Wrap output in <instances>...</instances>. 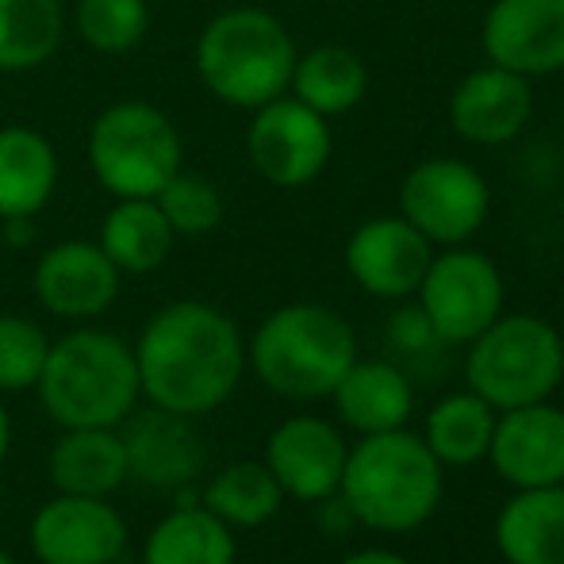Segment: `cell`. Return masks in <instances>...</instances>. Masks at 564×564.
I'll return each instance as SVG.
<instances>
[{
	"label": "cell",
	"instance_id": "35",
	"mask_svg": "<svg viewBox=\"0 0 564 564\" xmlns=\"http://www.w3.org/2000/svg\"><path fill=\"white\" fill-rule=\"evenodd\" d=\"M31 238H35V227H31V216L4 219V242H12V246H28Z\"/></svg>",
	"mask_w": 564,
	"mask_h": 564
},
{
	"label": "cell",
	"instance_id": "7",
	"mask_svg": "<svg viewBox=\"0 0 564 564\" xmlns=\"http://www.w3.org/2000/svg\"><path fill=\"white\" fill-rule=\"evenodd\" d=\"M89 162L100 185L119 200H154L181 170V134L165 112L127 100L97 116Z\"/></svg>",
	"mask_w": 564,
	"mask_h": 564
},
{
	"label": "cell",
	"instance_id": "28",
	"mask_svg": "<svg viewBox=\"0 0 564 564\" xmlns=\"http://www.w3.org/2000/svg\"><path fill=\"white\" fill-rule=\"evenodd\" d=\"M62 31V0H0V74H23L51 62Z\"/></svg>",
	"mask_w": 564,
	"mask_h": 564
},
{
	"label": "cell",
	"instance_id": "12",
	"mask_svg": "<svg viewBox=\"0 0 564 564\" xmlns=\"http://www.w3.org/2000/svg\"><path fill=\"white\" fill-rule=\"evenodd\" d=\"M39 564H116L127 553V522L108 499L54 491L31 519Z\"/></svg>",
	"mask_w": 564,
	"mask_h": 564
},
{
	"label": "cell",
	"instance_id": "8",
	"mask_svg": "<svg viewBox=\"0 0 564 564\" xmlns=\"http://www.w3.org/2000/svg\"><path fill=\"white\" fill-rule=\"evenodd\" d=\"M415 296L442 346H468L503 315V273L468 242L442 246Z\"/></svg>",
	"mask_w": 564,
	"mask_h": 564
},
{
	"label": "cell",
	"instance_id": "2",
	"mask_svg": "<svg viewBox=\"0 0 564 564\" xmlns=\"http://www.w3.org/2000/svg\"><path fill=\"white\" fill-rule=\"evenodd\" d=\"M442 468L446 465L408 426L365 434L346 453L338 496L349 503L357 527L380 530V534H408L431 522V514L438 511L446 491Z\"/></svg>",
	"mask_w": 564,
	"mask_h": 564
},
{
	"label": "cell",
	"instance_id": "14",
	"mask_svg": "<svg viewBox=\"0 0 564 564\" xmlns=\"http://www.w3.org/2000/svg\"><path fill=\"white\" fill-rule=\"evenodd\" d=\"M434 246L403 216H377L361 224L346 242V269L377 300H408L419 292Z\"/></svg>",
	"mask_w": 564,
	"mask_h": 564
},
{
	"label": "cell",
	"instance_id": "15",
	"mask_svg": "<svg viewBox=\"0 0 564 564\" xmlns=\"http://www.w3.org/2000/svg\"><path fill=\"white\" fill-rule=\"evenodd\" d=\"M346 438L338 426H330L319 415H292L281 426H273L265 442V468L281 491L300 503H319L335 496L346 468Z\"/></svg>",
	"mask_w": 564,
	"mask_h": 564
},
{
	"label": "cell",
	"instance_id": "30",
	"mask_svg": "<svg viewBox=\"0 0 564 564\" xmlns=\"http://www.w3.org/2000/svg\"><path fill=\"white\" fill-rule=\"evenodd\" d=\"M147 28V0H77V31L93 51L123 54L142 43Z\"/></svg>",
	"mask_w": 564,
	"mask_h": 564
},
{
	"label": "cell",
	"instance_id": "11",
	"mask_svg": "<svg viewBox=\"0 0 564 564\" xmlns=\"http://www.w3.org/2000/svg\"><path fill=\"white\" fill-rule=\"evenodd\" d=\"M119 438L127 449V473L142 488L177 496L204 480L208 442H204L196 419L150 403L147 411L134 408L119 423Z\"/></svg>",
	"mask_w": 564,
	"mask_h": 564
},
{
	"label": "cell",
	"instance_id": "23",
	"mask_svg": "<svg viewBox=\"0 0 564 564\" xmlns=\"http://www.w3.org/2000/svg\"><path fill=\"white\" fill-rule=\"evenodd\" d=\"M235 530L208 507L177 503L142 542V564H235Z\"/></svg>",
	"mask_w": 564,
	"mask_h": 564
},
{
	"label": "cell",
	"instance_id": "1",
	"mask_svg": "<svg viewBox=\"0 0 564 564\" xmlns=\"http://www.w3.org/2000/svg\"><path fill=\"white\" fill-rule=\"evenodd\" d=\"M142 400L200 419L219 411L242 384L246 338L227 312L200 300L165 304L134 341Z\"/></svg>",
	"mask_w": 564,
	"mask_h": 564
},
{
	"label": "cell",
	"instance_id": "32",
	"mask_svg": "<svg viewBox=\"0 0 564 564\" xmlns=\"http://www.w3.org/2000/svg\"><path fill=\"white\" fill-rule=\"evenodd\" d=\"M388 341H392L400 354H426V349L442 346L438 335H434L431 319L423 315V307H400L388 323Z\"/></svg>",
	"mask_w": 564,
	"mask_h": 564
},
{
	"label": "cell",
	"instance_id": "29",
	"mask_svg": "<svg viewBox=\"0 0 564 564\" xmlns=\"http://www.w3.org/2000/svg\"><path fill=\"white\" fill-rule=\"evenodd\" d=\"M154 204L162 208L173 235L196 238L224 224V193H219L216 181H208L204 173L177 170L162 185V193L154 196Z\"/></svg>",
	"mask_w": 564,
	"mask_h": 564
},
{
	"label": "cell",
	"instance_id": "19",
	"mask_svg": "<svg viewBox=\"0 0 564 564\" xmlns=\"http://www.w3.org/2000/svg\"><path fill=\"white\" fill-rule=\"evenodd\" d=\"M46 476L54 491L108 499L131 480L119 426H66L51 446Z\"/></svg>",
	"mask_w": 564,
	"mask_h": 564
},
{
	"label": "cell",
	"instance_id": "10",
	"mask_svg": "<svg viewBox=\"0 0 564 564\" xmlns=\"http://www.w3.org/2000/svg\"><path fill=\"white\" fill-rule=\"evenodd\" d=\"M330 127L319 112L300 105L296 97H276L253 108V123L246 131L250 162L269 185L304 188L330 162Z\"/></svg>",
	"mask_w": 564,
	"mask_h": 564
},
{
	"label": "cell",
	"instance_id": "36",
	"mask_svg": "<svg viewBox=\"0 0 564 564\" xmlns=\"http://www.w3.org/2000/svg\"><path fill=\"white\" fill-rule=\"evenodd\" d=\"M8 449H12V415H8V408L0 403V465H4Z\"/></svg>",
	"mask_w": 564,
	"mask_h": 564
},
{
	"label": "cell",
	"instance_id": "33",
	"mask_svg": "<svg viewBox=\"0 0 564 564\" xmlns=\"http://www.w3.org/2000/svg\"><path fill=\"white\" fill-rule=\"evenodd\" d=\"M315 507H319V511H315V522H319L327 534H346L349 527H357L354 511H349V503L338 496V491H335V496H327V499H319Z\"/></svg>",
	"mask_w": 564,
	"mask_h": 564
},
{
	"label": "cell",
	"instance_id": "9",
	"mask_svg": "<svg viewBox=\"0 0 564 564\" xmlns=\"http://www.w3.org/2000/svg\"><path fill=\"white\" fill-rule=\"evenodd\" d=\"M488 181L457 158H426L400 185V216L431 246H465L488 224Z\"/></svg>",
	"mask_w": 564,
	"mask_h": 564
},
{
	"label": "cell",
	"instance_id": "25",
	"mask_svg": "<svg viewBox=\"0 0 564 564\" xmlns=\"http://www.w3.org/2000/svg\"><path fill=\"white\" fill-rule=\"evenodd\" d=\"M284 503L281 484L265 460H235L200 484V507H208L230 530H258L276 519Z\"/></svg>",
	"mask_w": 564,
	"mask_h": 564
},
{
	"label": "cell",
	"instance_id": "20",
	"mask_svg": "<svg viewBox=\"0 0 564 564\" xmlns=\"http://www.w3.org/2000/svg\"><path fill=\"white\" fill-rule=\"evenodd\" d=\"M330 400H335L341 423L365 438V434L408 426L411 411H415V388L392 361H361L357 357L346 369V377L335 384Z\"/></svg>",
	"mask_w": 564,
	"mask_h": 564
},
{
	"label": "cell",
	"instance_id": "5",
	"mask_svg": "<svg viewBox=\"0 0 564 564\" xmlns=\"http://www.w3.org/2000/svg\"><path fill=\"white\" fill-rule=\"evenodd\" d=\"M296 58L289 28L261 8L219 12L196 43L200 82L230 108H261L284 97Z\"/></svg>",
	"mask_w": 564,
	"mask_h": 564
},
{
	"label": "cell",
	"instance_id": "22",
	"mask_svg": "<svg viewBox=\"0 0 564 564\" xmlns=\"http://www.w3.org/2000/svg\"><path fill=\"white\" fill-rule=\"evenodd\" d=\"M58 185L54 147L31 127L0 131V219L39 216Z\"/></svg>",
	"mask_w": 564,
	"mask_h": 564
},
{
	"label": "cell",
	"instance_id": "37",
	"mask_svg": "<svg viewBox=\"0 0 564 564\" xmlns=\"http://www.w3.org/2000/svg\"><path fill=\"white\" fill-rule=\"evenodd\" d=\"M0 564H20V561H15V557H12V553H8V550H0Z\"/></svg>",
	"mask_w": 564,
	"mask_h": 564
},
{
	"label": "cell",
	"instance_id": "31",
	"mask_svg": "<svg viewBox=\"0 0 564 564\" xmlns=\"http://www.w3.org/2000/svg\"><path fill=\"white\" fill-rule=\"evenodd\" d=\"M51 338L35 319L23 315H0V395L31 392L43 377Z\"/></svg>",
	"mask_w": 564,
	"mask_h": 564
},
{
	"label": "cell",
	"instance_id": "34",
	"mask_svg": "<svg viewBox=\"0 0 564 564\" xmlns=\"http://www.w3.org/2000/svg\"><path fill=\"white\" fill-rule=\"evenodd\" d=\"M338 564H411V561L392 550H357V553H349V557H341Z\"/></svg>",
	"mask_w": 564,
	"mask_h": 564
},
{
	"label": "cell",
	"instance_id": "21",
	"mask_svg": "<svg viewBox=\"0 0 564 564\" xmlns=\"http://www.w3.org/2000/svg\"><path fill=\"white\" fill-rule=\"evenodd\" d=\"M496 550L507 564H564V484L514 491L496 519Z\"/></svg>",
	"mask_w": 564,
	"mask_h": 564
},
{
	"label": "cell",
	"instance_id": "24",
	"mask_svg": "<svg viewBox=\"0 0 564 564\" xmlns=\"http://www.w3.org/2000/svg\"><path fill=\"white\" fill-rule=\"evenodd\" d=\"M289 89L300 105H307L323 119L346 116L369 93V69L346 46H315V51L296 58Z\"/></svg>",
	"mask_w": 564,
	"mask_h": 564
},
{
	"label": "cell",
	"instance_id": "16",
	"mask_svg": "<svg viewBox=\"0 0 564 564\" xmlns=\"http://www.w3.org/2000/svg\"><path fill=\"white\" fill-rule=\"evenodd\" d=\"M488 460L514 491L564 484V411L550 400L499 411Z\"/></svg>",
	"mask_w": 564,
	"mask_h": 564
},
{
	"label": "cell",
	"instance_id": "13",
	"mask_svg": "<svg viewBox=\"0 0 564 564\" xmlns=\"http://www.w3.org/2000/svg\"><path fill=\"white\" fill-rule=\"evenodd\" d=\"M480 46L491 66L522 77L564 69V0H491L480 23Z\"/></svg>",
	"mask_w": 564,
	"mask_h": 564
},
{
	"label": "cell",
	"instance_id": "6",
	"mask_svg": "<svg viewBox=\"0 0 564 564\" xmlns=\"http://www.w3.org/2000/svg\"><path fill=\"white\" fill-rule=\"evenodd\" d=\"M564 380V338L542 315H499L468 341L465 384L496 411L545 403Z\"/></svg>",
	"mask_w": 564,
	"mask_h": 564
},
{
	"label": "cell",
	"instance_id": "4",
	"mask_svg": "<svg viewBox=\"0 0 564 564\" xmlns=\"http://www.w3.org/2000/svg\"><path fill=\"white\" fill-rule=\"evenodd\" d=\"M357 361V335L323 304H284L246 346L253 377L284 400H327Z\"/></svg>",
	"mask_w": 564,
	"mask_h": 564
},
{
	"label": "cell",
	"instance_id": "17",
	"mask_svg": "<svg viewBox=\"0 0 564 564\" xmlns=\"http://www.w3.org/2000/svg\"><path fill=\"white\" fill-rule=\"evenodd\" d=\"M530 116H534L530 77L491 62L465 74L449 93V127L473 147H503L519 139Z\"/></svg>",
	"mask_w": 564,
	"mask_h": 564
},
{
	"label": "cell",
	"instance_id": "3",
	"mask_svg": "<svg viewBox=\"0 0 564 564\" xmlns=\"http://www.w3.org/2000/svg\"><path fill=\"white\" fill-rule=\"evenodd\" d=\"M35 392L62 431L119 426L142 400L134 349L108 330H69L51 341Z\"/></svg>",
	"mask_w": 564,
	"mask_h": 564
},
{
	"label": "cell",
	"instance_id": "27",
	"mask_svg": "<svg viewBox=\"0 0 564 564\" xmlns=\"http://www.w3.org/2000/svg\"><path fill=\"white\" fill-rule=\"evenodd\" d=\"M496 415L499 411L484 403L476 392H453L442 403H434V411L426 415L423 442L442 465L468 468L488 457Z\"/></svg>",
	"mask_w": 564,
	"mask_h": 564
},
{
	"label": "cell",
	"instance_id": "26",
	"mask_svg": "<svg viewBox=\"0 0 564 564\" xmlns=\"http://www.w3.org/2000/svg\"><path fill=\"white\" fill-rule=\"evenodd\" d=\"M173 227L154 200H119L100 227V250L119 273H150L173 250Z\"/></svg>",
	"mask_w": 564,
	"mask_h": 564
},
{
	"label": "cell",
	"instance_id": "18",
	"mask_svg": "<svg viewBox=\"0 0 564 564\" xmlns=\"http://www.w3.org/2000/svg\"><path fill=\"white\" fill-rule=\"evenodd\" d=\"M119 269L100 242H58L35 265V296L58 319H97L119 296Z\"/></svg>",
	"mask_w": 564,
	"mask_h": 564
}]
</instances>
